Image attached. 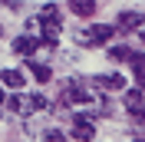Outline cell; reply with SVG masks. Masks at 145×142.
<instances>
[{"label":"cell","instance_id":"obj_5","mask_svg":"<svg viewBox=\"0 0 145 142\" xmlns=\"http://www.w3.org/2000/svg\"><path fill=\"white\" fill-rule=\"evenodd\" d=\"M69 13H72V17L89 20L92 13H96V0H69Z\"/></svg>","mask_w":145,"mask_h":142},{"label":"cell","instance_id":"obj_14","mask_svg":"<svg viewBox=\"0 0 145 142\" xmlns=\"http://www.w3.org/2000/svg\"><path fill=\"white\" fill-rule=\"evenodd\" d=\"M112 33H116V27H92V36H96V43H109L112 40Z\"/></svg>","mask_w":145,"mask_h":142},{"label":"cell","instance_id":"obj_13","mask_svg":"<svg viewBox=\"0 0 145 142\" xmlns=\"http://www.w3.org/2000/svg\"><path fill=\"white\" fill-rule=\"evenodd\" d=\"M40 43H46L50 50H56V43H59V36H56V27H43V30H40Z\"/></svg>","mask_w":145,"mask_h":142},{"label":"cell","instance_id":"obj_19","mask_svg":"<svg viewBox=\"0 0 145 142\" xmlns=\"http://www.w3.org/2000/svg\"><path fill=\"white\" fill-rule=\"evenodd\" d=\"M142 40H145V23H142Z\"/></svg>","mask_w":145,"mask_h":142},{"label":"cell","instance_id":"obj_4","mask_svg":"<svg viewBox=\"0 0 145 142\" xmlns=\"http://www.w3.org/2000/svg\"><path fill=\"white\" fill-rule=\"evenodd\" d=\"M96 86H99V89H109V93H122V89H125V76L106 73V76H96Z\"/></svg>","mask_w":145,"mask_h":142},{"label":"cell","instance_id":"obj_6","mask_svg":"<svg viewBox=\"0 0 145 142\" xmlns=\"http://www.w3.org/2000/svg\"><path fill=\"white\" fill-rule=\"evenodd\" d=\"M27 70H30V76H33L36 83H50V80H53L50 66H46V63H36V60H30V56H27Z\"/></svg>","mask_w":145,"mask_h":142},{"label":"cell","instance_id":"obj_15","mask_svg":"<svg viewBox=\"0 0 145 142\" xmlns=\"http://www.w3.org/2000/svg\"><path fill=\"white\" fill-rule=\"evenodd\" d=\"M72 40H76V43H82V46L96 43V36H92V27H86V30H76V33H72Z\"/></svg>","mask_w":145,"mask_h":142},{"label":"cell","instance_id":"obj_1","mask_svg":"<svg viewBox=\"0 0 145 142\" xmlns=\"http://www.w3.org/2000/svg\"><path fill=\"white\" fill-rule=\"evenodd\" d=\"M7 106L13 109L17 116H30V112H40V109H46L50 103H46V96H23V93H13V96L7 99Z\"/></svg>","mask_w":145,"mask_h":142},{"label":"cell","instance_id":"obj_18","mask_svg":"<svg viewBox=\"0 0 145 142\" xmlns=\"http://www.w3.org/2000/svg\"><path fill=\"white\" fill-rule=\"evenodd\" d=\"M7 3H10V7H17V0H7Z\"/></svg>","mask_w":145,"mask_h":142},{"label":"cell","instance_id":"obj_10","mask_svg":"<svg viewBox=\"0 0 145 142\" xmlns=\"http://www.w3.org/2000/svg\"><path fill=\"white\" fill-rule=\"evenodd\" d=\"M0 80H3V86L20 89V86H23V73H20V70H3V73H0Z\"/></svg>","mask_w":145,"mask_h":142},{"label":"cell","instance_id":"obj_20","mask_svg":"<svg viewBox=\"0 0 145 142\" xmlns=\"http://www.w3.org/2000/svg\"><path fill=\"white\" fill-rule=\"evenodd\" d=\"M0 36H3V27H0Z\"/></svg>","mask_w":145,"mask_h":142},{"label":"cell","instance_id":"obj_8","mask_svg":"<svg viewBox=\"0 0 145 142\" xmlns=\"http://www.w3.org/2000/svg\"><path fill=\"white\" fill-rule=\"evenodd\" d=\"M129 63H132V73H135V83L142 86V83H145V53H132V56H129Z\"/></svg>","mask_w":145,"mask_h":142},{"label":"cell","instance_id":"obj_9","mask_svg":"<svg viewBox=\"0 0 145 142\" xmlns=\"http://www.w3.org/2000/svg\"><path fill=\"white\" fill-rule=\"evenodd\" d=\"M40 23H46V27H56V30H59V10H56L53 3H46V7L40 10Z\"/></svg>","mask_w":145,"mask_h":142},{"label":"cell","instance_id":"obj_11","mask_svg":"<svg viewBox=\"0 0 145 142\" xmlns=\"http://www.w3.org/2000/svg\"><path fill=\"white\" fill-rule=\"evenodd\" d=\"M122 93H125V109H129V112H135V109L145 103V99H142V89H122Z\"/></svg>","mask_w":145,"mask_h":142},{"label":"cell","instance_id":"obj_2","mask_svg":"<svg viewBox=\"0 0 145 142\" xmlns=\"http://www.w3.org/2000/svg\"><path fill=\"white\" fill-rule=\"evenodd\" d=\"M92 135H96V126H92L89 119L76 116V119H72V139L76 142H92Z\"/></svg>","mask_w":145,"mask_h":142},{"label":"cell","instance_id":"obj_7","mask_svg":"<svg viewBox=\"0 0 145 142\" xmlns=\"http://www.w3.org/2000/svg\"><path fill=\"white\" fill-rule=\"evenodd\" d=\"M36 46L40 43H36L33 36H17V40H13V53L17 56H30V53H36Z\"/></svg>","mask_w":145,"mask_h":142},{"label":"cell","instance_id":"obj_17","mask_svg":"<svg viewBox=\"0 0 145 142\" xmlns=\"http://www.w3.org/2000/svg\"><path fill=\"white\" fill-rule=\"evenodd\" d=\"M3 103H7V96H3V89H0V106H3Z\"/></svg>","mask_w":145,"mask_h":142},{"label":"cell","instance_id":"obj_16","mask_svg":"<svg viewBox=\"0 0 145 142\" xmlns=\"http://www.w3.org/2000/svg\"><path fill=\"white\" fill-rule=\"evenodd\" d=\"M43 142H69V139H66L59 129H46V132H43Z\"/></svg>","mask_w":145,"mask_h":142},{"label":"cell","instance_id":"obj_3","mask_svg":"<svg viewBox=\"0 0 145 142\" xmlns=\"http://www.w3.org/2000/svg\"><path fill=\"white\" fill-rule=\"evenodd\" d=\"M145 23V17L142 13H138V10H122V13H119V20H116V30H138Z\"/></svg>","mask_w":145,"mask_h":142},{"label":"cell","instance_id":"obj_12","mask_svg":"<svg viewBox=\"0 0 145 142\" xmlns=\"http://www.w3.org/2000/svg\"><path fill=\"white\" fill-rule=\"evenodd\" d=\"M132 53H135V50H129V46H112V50H109V60L112 63H129Z\"/></svg>","mask_w":145,"mask_h":142}]
</instances>
